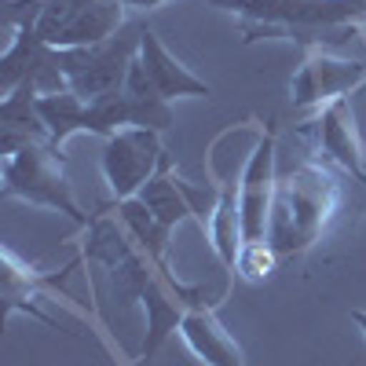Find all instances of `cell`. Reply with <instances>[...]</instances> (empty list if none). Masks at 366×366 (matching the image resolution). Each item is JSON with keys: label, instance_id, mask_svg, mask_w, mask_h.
Wrapping results in <instances>:
<instances>
[{"label": "cell", "instance_id": "cell-5", "mask_svg": "<svg viewBox=\"0 0 366 366\" xmlns=\"http://www.w3.org/2000/svg\"><path fill=\"white\" fill-rule=\"evenodd\" d=\"M125 0H41L34 19L37 37L48 48H92L125 29Z\"/></svg>", "mask_w": 366, "mask_h": 366}, {"label": "cell", "instance_id": "cell-18", "mask_svg": "<svg viewBox=\"0 0 366 366\" xmlns=\"http://www.w3.org/2000/svg\"><path fill=\"white\" fill-rule=\"evenodd\" d=\"M4 4H19V0H4Z\"/></svg>", "mask_w": 366, "mask_h": 366}, {"label": "cell", "instance_id": "cell-9", "mask_svg": "<svg viewBox=\"0 0 366 366\" xmlns=\"http://www.w3.org/2000/svg\"><path fill=\"white\" fill-rule=\"evenodd\" d=\"M366 81V63H355V59H337L322 48H312L304 55L300 70L293 74V107L312 110V107H330L333 99H345Z\"/></svg>", "mask_w": 366, "mask_h": 366}, {"label": "cell", "instance_id": "cell-12", "mask_svg": "<svg viewBox=\"0 0 366 366\" xmlns=\"http://www.w3.org/2000/svg\"><path fill=\"white\" fill-rule=\"evenodd\" d=\"M187 179H179L176 172H172V158L162 165V172L147 183V187L136 194L154 217L169 227V231H176L187 217H194V209H191V198H187V187H183Z\"/></svg>", "mask_w": 366, "mask_h": 366}, {"label": "cell", "instance_id": "cell-15", "mask_svg": "<svg viewBox=\"0 0 366 366\" xmlns=\"http://www.w3.org/2000/svg\"><path fill=\"white\" fill-rule=\"evenodd\" d=\"M279 253L271 249V242H246V246L238 249V260H234V267L246 274L249 282H264V279H271L274 271H279Z\"/></svg>", "mask_w": 366, "mask_h": 366}, {"label": "cell", "instance_id": "cell-19", "mask_svg": "<svg viewBox=\"0 0 366 366\" xmlns=\"http://www.w3.org/2000/svg\"><path fill=\"white\" fill-rule=\"evenodd\" d=\"M362 22H366V11H362Z\"/></svg>", "mask_w": 366, "mask_h": 366}, {"label": "cell", "instance_id": "cell-8", "mask_svg": "<svg viewBox=\"0 0 366 366\" xmlns=\"http://www.w3.org/2000/svg\"><path fill=\"white\" fill-rule=\"evenodd\" d=\"M238 187V212H242V246L246 242H267L271 205H274V183H279V165H274V129H267L253 154L242 169Z\"/></svg>", "mask_w": 366, "mask_h": 366}, {"label": "cell", "instance_id": "cell-17", "mask_svg": "<svg viewBox=\"0 0 366 366\" xmlns=\"http://www.w3.org/2000/svg\"><path fill=\"white\" fill-rule=\"evenodd\" d=\"M352 322L362 330V337H366V312H362V308H355V312H352Z\"/></svg>", "mask_w": 366, "mask_h": 366}, {"label": "cell", "instance_id": "cell-7", "mask_svg": "<svg viewBox=\"0 0 366 366\" xmlns=\"http://www.w3.org/2000/svg\"><path fill=\"white\" fill-rule=\"evenodd\" d=\"M125 92H129V96H136V99H147V103H172V99H179V96L205 99L212 88L179 63V59L158 41L154 29L143 26L139 51H136V59H132Z\"/></svg>", "mask_w": 366, "mask_h": 366}, {"label": "cell", "instance_id": "cell-16", "mask_svg": "<svg viewBox=\"0 0 366 366\" xmlns=\"http://www.w3.org/2000/svg\"><path fill=\"white\" fill-rule=\"evenodd\" d=\"M162 4H169V0H125V8H129V11H139V15L158 11Z\"/></svg>", "mask_w": 366, "mask_h": 366}, {"label": "cell", "instance_id": "cell-11", "mask_svg": "<svg viewBox=\"0 0 366 366\" xmlns=\"http://www.w3.org/2000/svg\"><path fill=\"white\" fill-rule=\"evenodd\" d=\"M176 333L183 337V345L191 348V355L202 366H246L242 345L224 330V322L212 312V304H194V308H187Z\"/></svg>", "mask_w": 366, "mask_h": 366}, {"label": "cell", "instance_id": "cell-14", "mask_svg": "<svg viewBox=\"0 0 366 366\" xmlns=\"http://www.w3.org/2000/svg\"><path fill=\"white\" fill-rule=\"evenodd\" d=\"M37 286H44V279H41L34 267H26V264L15 257L11 246H4V312H8V315H15V312H29L34 319L48 322L51 330H63L55 319H48L41 308H34V293H37Z\"/></svg>", "mask_w": 366, "mask_h": 366}, {"label": "cell", "instance_id": "cell-4", "mask_svg": "<svg viewBox=\"0 0 366 366\" xmlns=\"http://www.w3.org/2000/svg\"><path fill=\"white\" fill-rule=\"evenodd\" d=\"M143 26H125L117 37L92 44V48H66L59 51V70L66 77V88L81 99H103L114 92H125L132 59L139 51Z\"/></svg>", "mask_w": 366, "mask_h": 366}, {"label": "cell", "instance_id": "cell-20", "mask_svg": "<svg viewBox=\"0 0 366 366\" xmlns=\"http://www.w3.org/2000/svg\"><path fill=\"white\" fill-rule=\"evenodd\" d=\"M359 4H366V0H359Z\"/></svg>", "mask_w": 366, "mask_h": 366}, {"label": "cell", "instance_id": "cell-2", "mask_svg": "<svg viewBox=\"0 0 366 366\" xmlns=\"http://www.w3.org/2000/svg\"><path fill=\"white\" fill-rule=\"evenodd\" d=\"M234 11L246 29V41L257 37H297L312 29H333L362 19L366 4L359 0H212Z\"/></svg>", "mask_w": 366, "mask_h": 366}, {"label": "cell", "instance_id": "cell-10", "mask_svg": "<svg viewBox=\"0 0 366 366\" xmlns=\"http://www.w3.org/2000/svg\"><path fill=\"white\" fill-rule=\"evenodd\" d=\"M300 136L308 139L312 154L322 162H333L337 169L352 172L355 179L366 183V147L355 132V121H352V103L345 99H333L330 107L319 110V117H312L308 125H300Z\"/></svg>", "mask_w": 366, "mask_h": 366}, {"label": "cell", "instance_id": "cell-3", "mask_svg": "<svg viewBox=\"0 0 366 366\" xmlns=\"http://www.w3.org/2000/svg\"><path fill=\"white\" fill-rule=\"evenodd\" d=\"M4 198H22L29 205L55 209L77 227H88V217L81 212L70 176L63 172V150L51 143H26L4 154Z\"/></svg>", "mask_w": 366, "mask_h": 366}, {"label": "cell", "instance_id": "cell-6", "mask_svg": "<svg viewBox=\"0 0 366 366\" xmlns=\"http://www.w3.org/2000/svg\"><path fill=\"white\" fill-rule=\"evenodd\" d=\"M169 162L158 129H121L103 143V179L117 202L136 198Z\"/></svg>", "mask_w": 366, "mask_h": 366}, {"label": "cell", "instance_id": "cell-13", "mask_svg": "<svg viewBox=\"0 0 366 366\" xmlns=\"http://www.w3.org/2000/svg\"><path fill=\"white\" fill-rule=\"evenodd\" d=\"M117 220L125 224V231L136 238V246L158 264V271H165L169 274V238H172V231L150 212L139 198H125V202H117ZM172 279V274H169Z\"/></svg>", "mask_w": 366, "mask_h": 366}, {"label": "cell", "instance_id": "cell-1", "mask_svg": "<svg viewBox=\"0 0 366 366\" xmlns=\"http://www.w3.org/2000/svg\"><path fill=\"white\" fill-rule=\"evenodd\" d=\"M337 205H341V183L319 162H304L297 169L279 172L271 224H267L271 249L279 257H297L312 249L330 227Z\"/></svg>", "mask_w": 366, "mask_h": 366}]
</instances>
